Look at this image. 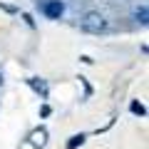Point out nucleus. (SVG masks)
<instances>
[{"label": "nucleus", "instance_id": "f257e3e1", "mask_svg": "<svg viewBox=\"0 0 149 149\" xmlns=\"http://www.w3.org/2000/svg\"><path fill=\"white\" fill-rule=\"evenodd\" d=\"M82 30L90 32V35H100V32H104V30H107L104 15H102V13H97V10L85 13V17H82Z\"/></svg>", "mask_w": 149, "mask_h": 149}, {"label": "nucleus", "instance_id": "f03ea898", "mask_svg": "<svg viewBox=\"0 0 149 149\" xmlns=\"http://www.w3.org/2000/svg\"><path fill=\"white\" fill-rule=\"evenodd\" d=\"M42 13L50 17V20H60L65 13V5H62V0H47L42 5Z\"/></svg>", "mask_w": 149, "mask_h": 149}, {"label": "nucleus", "instance_id": "7ed1b4c3", "mask_svg": "<svg viewBox=\"0 0 149 149\" xmlns=\"http://www.w3.org/2000/svg\"><path fill=\"white\" fill-rule=\"evenodd\" d=\"M27 85H30L37 95H40V100H47L50 90H47V82H45V80H40V77H30V80H27Z\"/></svg>", "mask_w": 149, "mask_h": 149}, {"label": "nucleus", "instance_id": "20e7f679", "mask_svg": "<svg viewBox=\"0 0 149 149\" xmlns=\"http://www.w3.org/2000/svg\"><path fill=\"white\" fill-rule=\"evenodd\" d=\"M30 142L35 144V147H40V149H42L45 144H47V129H42V127H40V129H35V132L30 134Z\"/></svg>", "mask_w": 149, "mask_h": 149}, {"label": "nucleus", "instance_id": "39448f33", "mask_svg": "<svg viewBox=\"0 0 149 149\" xmlns=\"http://www.w3.org/2000/svg\"><path fill=\"white\" fill-rule=\"evenodd\" d=\"M134 20H137L139 25H147V20H149V10H147V5H139L137 10H134Z\"/></svg>", "mask_w": 149, "mask_h": 149}, {"label": "nucleus", "instance_id": "423d86ee", "mask_svg": "<svg viewBox=\"0 0 149 149\" xmlns=\"http://www.w3.org/2000/svg\"><path fill=\"white\" fill-rule=\"evenodd\" d=\"M85 144V134H72V137L67 139V149H77Z\"/></svg>", "mask_w": 149, "mask_h": 149}, {"label": "nucleus", "instance_id": "0eeeda50", "mask_svg": "<svg viewBox=\"0 0 149 149\" xmlns=\"http://www.w3.org/2000/svg\"><path fill=\"white\" fill-rule=\"evenodd\" d=\"M129 109H132L134 114H139V117H144V114H147V109H144V104H139V102H132V107H129Z\"/></svg>", "mask_w": 149, "mask_h": 149}, {"label": "nucleus", "instance_id": "6e6552de", "mask_svg": "<svg viewBox=\"0 0 149 149\" xmlns=\"http://www.w3.org/2000/svg\"><path fill=\"white\" fill-rule=\"evenodd\" d=\"M0 85H3V77H0Z\"/></svg>", "mask_w": 149, "mask_h": 149}]
</instances>
